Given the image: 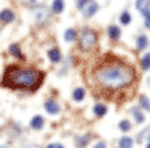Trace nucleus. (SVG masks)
<instances>
[{"mask_svg":"<svg viewBox=\"0 0 150 148\" xmlns=\"http://www.w3.org/2000/svg\"><path fill=\"white\" fill-rule=\"evenodd\" d=\"M96 81L108 90L123 88L131 85L135 79V72L132 67L123 63H112L99 67L95 73Z\"/></svg>","mask_w":150,"mask_h":148,"instance_id":"obj_1","label":"nucleus"},{"mask_svg":"<svg viewBox=\"0 0 150 148\" xmlns=\"http://www.w3.org/2000/svg\"><path fill=\"white\" fill-rule=\"evenodd\" d=\"M44 79V73L32 69V67H18V66H8L2 85L9 88H30L35 90L41 85Z\"/></svg>","mask_w":150,"mask_h":148,"instance_id":"obj_2","label":"nucleus"},{"mask_svg":"<svg viewBox=\"0 0 150 148\" xmlns=\"http://www.w3.org/2000/svg\"><path fill=\"white\" fill-rule=\"evenodd\" d=\"M96 33L90 29H83L80 34V46L83 49H92L96 45Z\"/></svg>","mask_w":150,"mask_h":148,"instance_id":"obj_3","label":"nucleus"},{"mask_svg":"<svg viewBox=\"0 0 150 148\" xmlns=\"http://www.w3.org/2000/svg\"><path fill=\"white\" fill-rule=\"evenodd\" d=\"M77 2L80 5V9H81L84 17L95 15L98 12V9H99V5L95 2V0H77Z\"/></svg>","mask_w":150,"mask_h":148,"instance_id":"obj_4","label":"nucleus"},{"mask_svg":"<svg viewBox=\"0 0 150 148\" xmlns=\"http://www.w3.org/2000/svg\"><path fill=\"white\" fill-rule=\"evenodd\" d=\"M14 20H15V14L11 9H3L2 12H0V21H3V22H12Z\"/></svg>","mask_w":150,"mask_h":148,"instance_id":"obj_5","label":"nucleus"},{"mask_svg":"<svg viewBox=\"0 0 150 148\" xmlns=\"http://www.w3.org/2000/svg\"><path fill=\"white\" fill-rule=\"evenodd\" d=\"M48 15H50V11L47 8H41L36 11V20L38 22H45L48 20Z\"/></svg>","mask_w":150,"mask_h":148,"instance_id":"obj_6","label":"nucleus"},{"mask_svg":"<svg viewBox=\"0 0 150 148\" xmlns=\"http://www.w3.org/2000/svg\"><path fill=\"white\" fill-rule=\"evenodd\" d=\"M45 111L48 114H59L60 112V106L56 103V102H53V100H48L47 103H45Z\"/></svg>","mask_w":150,"mask_h":148,"instance_id":"obj_7","label":"nucleus"},{"mask_svg":"<svg viewBox=\"0 0 150 148\" xmlns=\"http://www.w3.org/2000/svg\"><path fill=\"white\" fill-rule=\"evenodd\" d=\"M48 58H50V61H53V63H59V61L62 60L60 51H59L57 48H51L48 51Z\"/></svg>","mask_w":150,"mask_h":148,"instance_id":"obj_8","label":"nucleus"},{"mask_svg":"<svg viewBox=\"0 0 150 148\" xmlns=\"http://www.w3.org/2000/svg\"><path fill=\"white\" fill-rule=\"evenodd\" d=\"M30 126H32V129H35V130L42 129V126H44V118H42L41 115H35V117L32 118V121H30Z\"/></svg>","mask_w":150,"mask_h":148,"instance_id":"obj_9","label":"nucleus"},{"mask_svg":"<svg viewBox=\"0 0 150 148\" xmlns=\"http://www.w3.org/2000/svg\"><path fill=\"white\" fill-rule=\"evenodd\" d=\"M135 6H137V9H138L141 14H144V12H147L149 8H150V0H137Z\"/></svg>","mask_w":150,"mask_h":148,"instance_id":"obj_10","label":"nucleus"},{"mask_svg":"<svg viewBox=\"0 0 150 148\" xmlns=\"http://www.w3.org/2000/svg\"><path fill=\"white\" fill-rule=\"evenodd\" d=\"M108 34L112 41H117L120 38V29L117 26H110L108 27Z\"/></svg>","mask_w":150,"mask_h":148,"instance_id":"obj_11","label":"nucleus"},{"mask_svg":"<svg viewBox=\"0 0 150 148\" xmlns=\"http://www.w3.org/2000/svg\"><path fill=\"white\" fill-rule=\"evenodd\" d=\"M9 53H11L12 55H14V57H18V58L24 60V55H23L21 49H20V46H18L17 43H12V45L9 46Z\"/></svg>","mask_w":150,"mask_h":148,"instance_id":"obj_12","label":"nucleus"},{"mask_svg":"<svg viewBox=\"0 0 150 148\" xmlns=\"http://www.w3.org/2000/svg\"><path fill=\"white\" fill-rule=\"evenodd\" d=\"M93 112H95L98 117H104V115L107 114V106L98 103V105H95V108H93Z\"/></svg>","mask_w":150,"mask_h":148,"instance_id":"obj_13","label":"nucleus"},{"mask_svg":"<svg viewBox=\"0 0 150 148\" xmlns=\"http://www.w3.org/2000/svg\"><path fill=\"white\" fill-rule=\"evenodd\" d=\"M51 9L56 12V14H60V12L65 9V3H63V0H54Z\"/></svg>","mask_w":150,"mask_h":148,"instance_id":"obj_14","label":"nucleus"},{"mask_svg":"<svg viewBox=\"0 0 150 148\" xmlns=\"http://www.w3.org/2000/svg\"><path fill=\"white\" fill-rule=\"evenodd\" d=\"M137 45H138V49H144V48H147V45H149L147 36H144V34L138 36V38H137Z\"/></svg>","mask_w":150,"mask_h":148,"instance_id":"obj_15","label":"nucleus"},{"mask_svg":"<svg viewBox=\"0 0 150 148\" xmlns=\"http://www.w3.org/2000/svg\"><path fill=\"white\" fill-rule=\"evenodd\" d=\"M84 96H86V91L83 88H77L74 91V94H72V99H74V100H77V102H81L84 99Z\"/></svg>","mask_w":150,"mask_h":148,"instance_id":"obj_16","label":"nucleus"},{"mask_svg":"<svg viewBox=\"0 0 150 148\" xmlns=\"http://www.w3.org/2000/svg\"><path fill=\"white\" fill-rule=\"evenodd\" d=\"M75 38H77V32L74 29H68L65 32V41L66 42H72V41H75Z\"/></svg>","mask_w":150,"mask_h":148,"instance_id":"obj_17","label":"nucleus"},{"mask_svg":"<svg viewBox=\"0 0 150 148\" xmlns=\"http://www.w3.org/2000/svg\"><path fill=\"white\" fill-rule=\"evenodd\" d=\"M132 145H134V141L131 138H122L119 141V147L120 148H132Z\"/></svg>","mask_w":150,"mask_h":148,"instance_id":"obj_18","label":"nucleus"},{"mask_svg":"<svg viewBox=\"0 0 150 148\" xmlns=\"http://www.w3.org/2000/svg\"><path fill=\"white\" fill-rule=\"evenodd\" d=\"M132 114H134L137 123H144V115L140 112V109H138V108H132Z\"/></svg>","mask_w":150,"mask_h":148,"instance_id":"obj_19","label":"nucleus"},{"mask_svg":"<svg viewBox=\"0 0 150 148\" xmlns=\"http://www.w3.org/2000/svg\"><path fill=\"white\" fill-rule=\"evenodd\" d=\"M141 67L144 70H149L150 69V54H146L143 58H141Z\"/></svg>","mask_w":150,"mask_h":148,"instance_id":"obj_20","label":"nucleus"},{"mask_svg":"<svg viewBox=\"0 0 150 148\" xmlns=\"http://www.w3.org/2000/svg\"><path fill=\"white\" fill-rule=\"evenodd\" d=\"M120 21H122V24H125V26L131 22V15H129V12H128V11L122 12V15H120Z\"/></svg>","mask_w":150,"mask_h":148,"instance_id":"obj_21","label":"nucleus"},{"mask_svg":"<svg viewBox=\"0 0 150 148\" xmlns=\"http://www.w3.org/2000/svg\"><path fill=\"white\" fill-rule=\"evenodd\" d=\"M119 127H120V130H123V132H128V130L131 129V123H129L128 120H122L120 124H119Z\"/></svg>","mask_w":150,"mask_h":148,"instance_id":"obj_22","label":"nucleus"},{"mask_svg":"<svg viewBox=\"0 0 150 148\" xmlns=\"http://www.w3.org/2000/svg\"><path fill=\"white\" fill-rule=\"evenodd\" d=\"M140 105H141L144 109H149V108H150V100H149L146 96H141V97H140Z\"/></svg>","mask_w":150,"mask_h":148,"instance_id":"obj_23","label":"nucleus"},{"mask_svg":"<svg viewBox=\"0 0 150 148\" xmlns=\"http://www.w3.org/2000/svg\"><path fill=\"white\" fill-rule=\"evenodd\" d=\"M89 138H90V136H83V138H80V139H78V147H84L87 142H89Z\"/></svg>","mask_w":150,"mask_h":148,"instance_id":"obj_24","label":"nucleus"},{"mask_svg":"<svg viewBox=\"0 0 150 148\" xmlns=\"http://www.w3.org/2000/svg\"><path fill=\"white\" fill-rule=\"evenodd\" d=\"M144 15H146V22H144V24H146L147 29H150V9H149L147 12H144Z\"/></svg>","mask_w":150,"mask_h":148,"instance_id":"obj_25","label":"nucleus"},{"mask_svg":"<svg viewBox=\"0 0 150 148\" xmlns=\"http://www.w3.org/2000/svg\"><path fill=\"white\" fill-rule=\"evenodd\" d=\"M47 148H65V147L60 144H50V145H47Z\"/></svg>","mask_w":150,"mask_h":148,"instance_id":"obj_26","label":"nucleus"},{"mask_svg":"<svg viewBox=\"0 0 150 148\" xmlns=\"http://www.w3.org/2000/svg\"><path fill=\"white\" fill-rule=\"evenodd\" d=\"M93 148H107V145H105V142H98Z\"/></svg>","mask_w":150,"mask_h":148,"instance_id":"obj_27","label":"nucleus"},{"mask_svg":"<svg viewBox=\"0 0 150 148\" xmlns=\"http://www.w3.org/2000/svg\"><path fill=\"white\" fill-rule=\"evenodd\" d=\"M24 148H39L38 145H33V144H27V145H24Z\"/></svg>","mask_w":150,"mask_h":148,"instance_id":"obj_28","label":"nucleus"},{"mask_svg":"<svg viewBox=\"0 0 150 148\" xmlns=\"http://www.w3.org/2000/svg\"><path fill=\"white\" fill-rule=\"evenodd\" d=\"M147 148H150V142H149V144H147Z\"/></svg>","mask_w":150,"mask_h":148,"instance_id":"obj_29","label":"nucleus"},{"mask_svg":"<svg viewBox=\"0 0 150 148\" xmlns=\"http://www.w3.org/2000/svg\"><path fill=\"white\" fill-rule=\"evenodd\" d=\"M0 148H6V147H2V145H0Z\"/></svg>","mask_w":150,"mask_h":148,"instance_id":"obj_30","label":"nucleus"},{"mask_svg":"<svg viewBox=\"0 0 150 148\" xmlns=\"http://www.w3.org/2000/svg\"><path fill=\"white\" fill-rule=\"evenodd\" d=\"M149 141H150V135H149Z\"/></svg>","mask_w":150,"mask_h":148,"instance_id":"obj_31","label":"nucleus"}]
</instances>
